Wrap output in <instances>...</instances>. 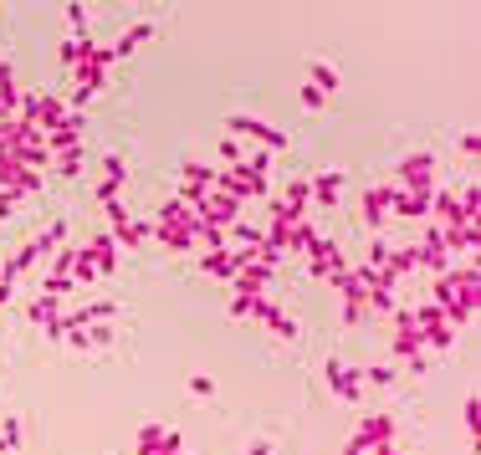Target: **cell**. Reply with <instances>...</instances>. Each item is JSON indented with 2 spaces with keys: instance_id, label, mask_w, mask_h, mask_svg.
Wrapping results in <instances>:
<instances>
[{
  "instance_id": "cell-1",
  "label": "cell",
  "mask_w": 481,
  "mask_h": 455,
  "mask_svg": "<svg viewBox=\"0 0 481 455\" xmlns=\"http://www.w3.org/2000/svg\"><path fill=\"white\" fill-rule=\"evenodd\" d=\"M231 134H251V138H261L267 148H282V143H287L282 134H272V123H261V118H231Z\"/></svg>"
},
{
  "instance_id": "cell-2",
  "label": "cell",
  "mask_w": 481,
  "mask_h": 455,
  "mask_svg": "<svg viewBox=\"0 0 481 455\" xmlns=\"http://www.w3.org/2000/svg\"><path fill=\"white\" fill-rule=\"evenodd\" d=\"M328 384H333L343 399H359V379H354V368H348L343 358H328Z\"/></svg>"
},
{
  "instance_id": "cell-3",
  "label": "cell",
  "mask_w": 481,
  "mask_h": 455,
  "mask_svg": "<svg viewBox=\"0 0 481 455\" xmlns=\"http://www.w3.org/2000/svg\"><path fill=\"white\" fill-rule=\"evenodd\" d=\"M400 169H405V184H420V194H425V189H430V169H435V159H430V154H410Z\"/></svg>"
},
{
  "instance_id": "cell-4",
  "label": "cell",
  "mask_w": 481,
  "mask_h": 455,
  "mask_svg": "<svg viewBox=\"0 0 481 455\" xmlns=\"http://www.w3.org/2000/svg\"><path fill=\"white\" fill-rule=\"evenodd\" d=\"M313 88H318L323 98L338 93V67H333V61H313Z\"/></svg>"
},
{
  "instance_id": "cell-5",
  "label": "cell",
  "mask_w": 481,
  "mask_h": 455,
  "mask_svg": "<svg viewBox=\"0 0 481 455\" xmlns=\"http://www.w3.org/2000/svg\"><path fill=\"white\" fill-rule=\"evenodd\" d=\"M318 205H328V200H338V189H343V169H328V175H318Z\"/></svg>"
},
{
  "instance_id": "cell-6",
  "label": "cell",
  "mask_w": 481,
  "mask_h": 455,
  "mask_svg": "<svg viewBox=\"0 0 481 455\" xmlns=\"http://www.w3.org/2000/svg\"><path fill=\"white\" fill-rule=\"evenodd\" d=\"M384 205H389V189H369V194H364V215H369V225H379V220H384Z\"/></svg>"
},
{
  "instance_id": "cell-7",
  "label": "cell",
  "mask_w": 481,
  "mask_h": 455,
  "mask_svg": "<svg viewBox=\"0 0 481 455\" xmlns=\"http://www.w3.org/2000/svg\"><path fill=\"white\" fill-rule=\"evenodd\" d=\"M190 394H195V399H210V394H215V379H210V374H190Z\"/></svg>"
},
{
  "instance_id": "cell-8",
  "label": "cell",
  "mask_w": 481,
  "mask_h": 455,
  "mask_svg": "<svg viewBox=\"0 0 481 455\" xmlns=\"http://www.w3.org/2000/svg\"><path fill=\"white\" fill-rule=\"evenodd\" d=\"M364 384H379V389H389V384H395V368H364Z\"/></svg>"
},
{
  "instance_id": "cell-9",
  "label": "cell",
  "mask_w": 481,
  "mask_h": 455,
  "mask_svg": "<svg viewBox=\"0 0 481 455\" xmlns=\"http://www.w3.org/2000/svg\"><path fill=\"white\" fill-rule=\"evenodd\" d=\"M323 102H328V98H323L318 88H302V107H313V113H318V107H323Z\"/></svg>"
},
{
  "instance_id": "cell-10",
  "label": "cell",
  "mask_w": 481,
  "mask_h": 455,
  "mask_svg": "<svg viewBox=\"0 0 481 455\" xmlns=\"http://www.w3.org/2000/svg\"><path fill=\"white\" fill-rule=\"evenodd\" d=\"M272 450H277L272 440H256V445H246V455H272Z\"/></svg>"
}]
</instances>
